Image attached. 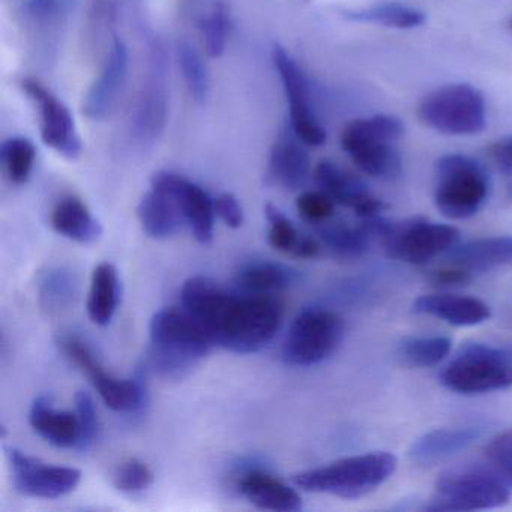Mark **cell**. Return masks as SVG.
I'll return each mask as SVG.
<instances>
[{"label": "cell", "mask_w": 512, "mask_h": 512, "mask_svg": "<svg viewBox=\"0 0 512 512\" xmlns=\"http://www.w3.org/2000/svg\"><path fill=\"white\" fill-rule=\"evenodd\" d=\"M238 490L251 505L263 511L295 512L302 499L295 488L262 470H251L238 481Z\"/></svg>", "instance_id": "cell-23"}, {"label": "cell", "mask_w": 512, "mask_h": 512, "mask_svg": "<svg viewBox=\"0 0 512 512\" xmlns=\"http://www.w3.org/2000/svg\"><path fill=\"white\" fill-rule=\"evenodd\" d=\"M215 214L224 221L230 229H239L244 224V211L238 199L233 194L223 193L214 199Z\"/></svg>", "instance_id": "cell-40"}, {"label": "cell", "mask_w": 512, "mask_h": 512, "mask_svg": "<svg viewBox=\"0 0 512 512\" xmlns=\"http://www.w3.org/2000/svg\"><path fill=\"white\" fill-rule=\"evenodd\" d=\"M490 193V179L478 161L451 154L436 163L434 203L449 220H467L481 211Z\"/></svg>", "instance_id": "cell-5"}, {"label": "cell", "mask_w": 512, "mask_h": 512, "mask_svg": "<svg viewBox=\"0 0 512 512\" xmlns=\"http://www.w3.org/2000/svg\"><path fill=\"white\" fill-rule=\"evenodd\" d=\"M29 422L32 428L53 446L64 449L80 448L82 430L76 410L67 412L55 409L49 398L40 397L32 404Z\"/></svg>", "instance_id": "cell-25"}, {"label": "cell", "mask_w": 512, "mask_h": 512, "mask_svg": "<svg viewBox=\"0 0 512 512\" xmlns=\"http://www.w3.org/2000/svg\"><path fill=\"white\" fill-rule=\"evenodd\" d=\"M154 472L145 461L130 458L116 467L113 472V484L124 493H140L154 484Z\"/></svg>", "instance_id": "cell-35"}, {"label": "cell", "mask_w": 512, "mask_h": 512, "mask_svg": "<svg viewBox=\"0 0 512 512\" xmlns=\"http://www.w3.org/2000/svg\"><path fill=\"white\" fill-rule=\"evenodd\" d=\"M166 62L161 49H155L152 73L137 109L136 130L142 140H155L166 125Z\"/></svg>", "instance_id": "cell-22"}, {"label": "cell", "mask_w": 512, "mask_h": 512, "mask_svg": "<svg viewBox=\"0 0 512 512\" xmlns=\"http://www.w3.org/2000/svg\"><path fill=\"white\" fill-rule=\"evenodd\" d=\"M292 283V272L272 262L248 263L236 274V284L244 293L274 295Z\"/></svg>", "instance_id": "cell-29"}, {"label": "cell", "mask_w": 512, "mask_h": 512, "mask_svg": "<svg viewBox=\"0 0 512 512\" xmlns=\"http://www.w3.org/2000/svg\"><path fill=\"white\" fill-rule=\"evenodd\" d=\"M121 287L119 275L112 263H100L92 272L88 298V314L92 323L107 326L118 310Z\"/></svg>", "instance_id": "cell-28"}, {"label": "cell", "mask_w": 512, "mask_h": 512, "mask_svg": "<svg viewBox=\"0 0 512 512\" xmlns=\"http://www.w3.org/2000/svg\"><path fill=\"white\" fill-rule=\"evenodd\" d=\"M404 134L400 119L389 115L355 119L341 133V148L371 178L392 181L401 175L403 160L395 142Z\"/></svg>", "instance_id": "cell-4"}, {"label": "cell", "mask_w": 512, "mask_h": 512, "mask_svg": "<svg viewBox=\"0 0 512 512\" xmlns=\"http://www.w3.org/2000/svg\"><path fill=\"white\" fill-rule=\"evenodd\" d=\"M22 88L40 109L43 142L68 160L79 157L82 143L68 107L38 80L23 79Z\"/></svg>", "instance_id": "cell-14"}, {"label": "cell", "mask_w": 512, "mask_h": 512, "mask_svg": "<svg viewBox=\"0 0 512 512\" xmlns=\"http://www.w3.org/2000/svg\"><path fill=\"white\" fill-rule=\"evenodd\" d=\"M485 455L494 472L512 487V430L497 434L485 448Z\"/></svg>", "instance_id": "cell-37"}, {"label": "cell", "mask_w": 512, "mask_h": 512, "mask_svg": "<svg viewBox=\"0 0 512 512\" xmlns=\"http://www.w3.org/2000/svg\"><path fill=\"white\" fill-rule=\"evenodd\" d=\"M440 380L457 394L500 391L512 386V358L487 344H469L446 365Z\"/></svg>", "instance_id": "cell-8"}, {"label": "cell", "mask_w": 512, "mask_h": 512, "mask_svg": "<svg viewBox=\"0 0 512 512\" xmlns=\"http://www.w3.org/2000/svg\"><path fill=\"white\" fill-rule=\"evenodd\" d=\"M176 58L193 101L203 104L209 94V73L205 61L188 41H178Z\"/></svg>", "instance_id": "cell-33"}, {"label": "cell", "mask_w": 512, "mask_h": 512, "mask_svg": "<svg viewBox=\"0 0 512 512\" xmlns=\"http://www.w3.org/2000/svg\"><path fill=\"white\" fill-rule=\"evenodd\" d=\"M181 307L202 323L215 346L238 355L268 346L283 323L284 305L274 295H238L203 275L185 281Z\"/></svg>", "instance_id": "cell-1"}, {"label": "cell", "mask_w": 512, "mask_h": 512, "mask_svg": "<svg viewBox=\"0 0 512 512\" xmlns=\"http://www.w3.org/2000/svg\"><path fill=\"white\" fill-rule=\"evenodd\" d=\"M151 364L161 376H187L215 346L202 323L184 307L163 308L149 325Z\"/></svg>", "instance_id": "cell-2"}, {"label": "cell", "mask_w": 512, "mask_h": 512, "mask_svg": "<svg viewBox=\"0 0 512 512\" xmlns=\"http://www.w3.org/2000/svg\"><path fill=\"white\" fill-rule=\"evenodd\" d=\"M313 178L320 191L328 194L338 205L352 209L362 220L380 217L388 209L383 200L377 199L368 191L361 179L332 161H320L314 167Z\"/></svg>", "instance_id": "cell-15"}, {"label": "cell", "mask_w": 512, "mask_h": 512, "mask_svg": "<svg viewBox=\"0 0 512 512\" xmlns=\"http://www.w3.org/2000/svg\"><path fill=\"white\" fill-rule=\"evenodd\" d=\"M2 160L10 181L17 185L26 184L34 170L37 149L28 139L14 137L2 146Z\"/></svg>", "instance_id": "cell-34"}, {"label": "cell", "mask_w": 512, "mask_h": 512, "mask_svg": "<svg viewBox=\"0 0 512 512\" xmlns=\"http://www.w3.org/2000/svg\"><path fill=\"white\" fill-rule=\"evenodd\" d=\"M419 314L437 317L454 326H476L487 322L491 310L481 299L455 293H431L422 295L413 304Z\"/></svg>", "instance_id": "cell-20"}, {"label": "cell", "mask_w": 512, "mask_h": 512, "mask_svg": "<svg viewBox=\"0 0 512 512\" xmlns=\"http://www.w3.org/2000/svg\"><path fill=\"white\" fill-rule=\"evenodd\" d=\"M320 251H322V245L316 239L304 236V238H299L292 256L298 257V259H316L320 256Z\"/></svg>", "instance_id": "cell-43"}, {"label": "cell", "mask_w": 512, "mask_h": 512, "mask_svg": "<svg viewBox=\"0 0 512 512\" xmlns=\"http://www.w3.org/2000/svg\"><path fill=\"white\" fill-rule=\"evenodd\" d=\"M454 265L472 274L512 265V236H493L455 245L449 254Z\"/></svg>", "instance_id": "cell-26"}, {"label": "cell", "mask_w": 512, "mask_h": 512, "mask_svg": "<svg viewBox=\"0 0 512 512\" xmlns=\"http://www.w3.org/2000/svg\"><path fill=\"white\" fill-rule=\"evenodd\" d=\"M59 347L67 358L91 380L104 404L115 412H136L143 403L142 383L134 379H118L104 370L94 352L80 338L64 335Z\"/></svg>", "instance_id": "cell-11"}, {"label": "cell", "mask_w": 512, "mask_h": 512, "mask_svg": "<svg viewBox=\"0 0 512 512\" xmlns=\"http://www.w3.org/2000/svg\"><path fill=\"white\" fill-rule=\"evenodd\" d=\"M301 143L292 130V133H281L272 146L268 166L269 178L286 190H298L310 176V155Z\"/></svg>", "instance_id": "cell-21"}, {"label": "cell", "mask_w": 512, "mask_h": 512, "mask_svg": "<svg viewBox=\"0 0 512 512\" xmlns=\"http://www.w3.org/2000/svg\"><path fill=\"white\" fill-rule=\"evenodd\" d=\"M50 223L56 233L80 244H94L103 233L88 205L74 196L65 197L55 206Z\"/></svg>", "instance_id": "cell-27"}, {"label": "cell", "mask_w": 512, "mask_h": 512, "mask_svg": "<svg viewBox=\"0 0 512 512\" xmlns=\"http://www.w3.org/2000/svg\"><path fill=\"white\" fill-rule=\"evenodd\" d=\"M511 26H512V23H511Z\"/></svg>", "instance_id": "cell-44"}, {"label": "cell", "mask_w": 512, "mask_h": 512, "mask_svg": "<svg viewBox=\"0 0 512 512\" xmlns=\"http://www.w3.org/2000/svg\"><path fill=\"white\" fill-rule=\"evenodd\" d=\"M418 116L425 127L446 136H475L487 125L484 95L467 83L442 86L425 95Z\"/></svg>", "instance_id": "cell-7"}, {"label": "cell", "mask_w": 512, "mask_h": 512, "mask_svg": "<svg viewBox=\"0 0 512 512\" xmlns=\"http://www.w3.org/2000/svg\"><path fill=\"white\" fill-rule=\"evenodd\" d=\"M265 212L269 221V244L280 253L292 254L301 236L293 224L284 217L283 212L278 211L275 206H266Z\"/></svg>", "instance_id": "cell-36"}, {"label": "cell", "mask_w": 512, "mask_h": 512, "mask_svg": "<svg viewBox=\"0 0 512 512\" xmlns=\"http://www.w3.org/2000/svg\"><path fill=\"white\" fill-rule=\"evenodd\" d=\"M13 482L23 496L58 499L76 490L82 472L74 467L52 466L19 449H8Z\"/></svg>", "instance_id": "cell-12"}, {"label": "cell", "mask_w": 512, "mask_h": 512, "mask_svg": "<svg viewBox=\"0 0 512 512\" xmlns=\"http://www.w3.org/2000/svg\"><path fill=\"white\" fill-rule=\"evenodd\" d=\"M143 232L152 239H169L185 223L184 212L172 188L152 176L151 190L140 200L137 208Z\"/></svg>", "instance_id": "cell-16"}, {"label": "cell", "mask_w": 512, "mask_h": 512, "mask_svg": "<svg viewBox=\"0 0 512 512\" xmlns=\"http://www.w3.org/2000/svg\"><path fill=\"white\" fill-rule=\"evenodd\" d=\"M182 14L202 34L206 55L220 58L232 34V14L227 0H182Z\"/></svg>", "instance_id": "cell-18"}, {"label": "cell", "mask_w": 512, "mask_h": 512, "mask_svg": "<svg viewBox=\"0 0 512 512\" xmlns=\"http://www.w3.org/2000/svg\"><path fill=\"white\" fill-rule=\"evenodd\" d=\"M128 71V49L121 40H116L110 50L106 65L97 82L89 89L83 103V113L92 121H103L124 86Z\"/></svg>", "instance_id": "cell-19"}, {"label": "cell", "mask_w": 512, "mask_h": 512, "mask_svg": "<svg viewBox=\"0 0 512 512\" xmlns=\"http://www.w3.org/2000/svg\"><path fill=\"white\" fill-rule=\"evenodd\" d=\"M451 347L448 337H406L398 344V356L410 367H434L449 355Z\"/></svg>", "instance_id": "cell-32"}, {"label": "cell", "mask_w": 512, "mask_h": 512, "mask_svg": "<svg viewBox=\"0 0 512 512\" xmlns=\"http://www.w3.org/2000/svg\"><path fill=\"white\" fill-rule=\"evenodd\" d=\"M509 502V485L481 467H461L437 478L434 494L424 511H481Z\"/></svg>", "instance_id": "cell-6"}, {"label": "cell", "mask_w": 512, "mask_h": 512, "mask_svg": "<svg viewBox=\"0 0 512 512\" xmlns=\"http://www.w3.org/2000/svg\"><path fill=\"white\" fill-rule=\"evenodd\" d=\"M272 58L289 101L292 130L304 145L322 146L326 142V131L314 116L304 71L283 47L275 46Z\"/></svg>", "instance_id": "cell-13"}, {"label": "cell", "mask_w": 512, "mask_h": 512, "mask_svg": "<svg viewBox=\"0 0 512 512\" xmlns=\"http://www.w3.org/2000/svg\"><path fill=\"white\" fill-rule=\"evenodd\" d=\"M397 464V457L389 452L353 455L298 473L293 482L308 493L359 499L388 481L394 475Z\"/></svg>", "instance_id": "cell-3"}, {"label": "cell", "mask_w": 512, "mask_h": 512, "mask_svg": "<svg viewBox=\"0 0 512 512\" xmlns=\"http://www.w3.org/2000/svg\"><path fill=\"white\" fill-rule=\"evenodd\" d=\"M344 16L355 22L376 23V25L395 29L419 28L427 20L422 11L403 4L374 5L367 10L347 11Z\"/></svg>", "instance_id": "cell-31"}, {"label": "cell", "mask_w": 512, "mask_h": 512, "mask_svg": "<svg viewBox=\"0 0 512 512\" xmlns=\"http://www.w3.org/2000/svg\"><path fill=\"white\" fill-rule=\"evenodd\" d=\"M319 235L323 245L341 259H358L364 256L373 239L362 224L359 227L344 223L328 224L320 229Z\"/></svg>", "instance_id": "cell-30"}, {"label": "cell", "mask_w": 512, "mask_h": 512, "mask_svg": "<svg viewBox=\"0 0 512 512\" xmlns=\"http://www.w3.org/2000/svg\"><path fill=\"white\" fill-rule=\"evenodd\" d=\"M460 241V232L449 224L431 223L422 218L392 221L383 239L388 256L410 265H425L451 251Z\"/></svg>", "instance_id": "cell-10"}, {"label": "cell", "mask_w": 512, "mask_h": 512, "mask_svg": "<svg viewBox=\"0 0 512 512\" xmlns=\"http://www.w3.org/2000/svg\"><path fill=\"white\" fill-rule=\"evenodd\" d=\"M494 166L503 175H512V136L497 140L488 148Z\"/></svg>", "instance_id": "cell-42"}, {"label": "cell", "mask_w": 512, "mask_h": 512, "mask_svg": "<svg viewBox=\"0 0 512 512\" xmlns=\"http://www.w3.org/2000/svg\"><path fill=\"white\" fill-rule=\"evenodd\" d=\"M472 272L467 269L461 268V266L449 263V265L443 266V268L437 269L431 274V281L436 286L442 287H457L466 286L470 281L473 280Z\"/></svg>", "instance_id": "cell-41"}, {"label": "cell", "mask_w": 512, "mask_h": 512, "mask_svg": "<svg viewBox=\"0 0 512 512\" xmlns=\"http://www.w3.org/2000/svg\"><path fill=\"white\" fill-rule=\"evenodd\" d=\"M154 176L167 187L172 188L181 203L185 223L190 226L194 238L200 244L208 245L214 238V218L217 215L214 199H211L202 187L178 173L160 172L155 173Z\"/></svg>", "instance_id": "cell-17"}, {"label": "cell", "mask_w": 512, "mask_h": 512, "mask_svg": "<svg viewBox=\"0 0 512 512\" xmlns=\"http://www.w3.org/2000/svg\"><path fill=\"white\" fill-rule=\"evenodd\" d=\"M76 413L80 422V430H82L80 449H86L95 442L98 434L97 409H95L94 400L88 392H77Z\"/></svg>", "instance_id": "cell-39"}, {"label": "cell", "mask_w": 512, "mask_h": 512, "mask_svg": "<svg viewBox=\"0 0 512 512\" xmlns=\"http://www.w3.org/2000/svg\"><path fill=\"white\" fill-rule=\"evenodd\" d=\"M299 214L311 223H325L334 215L335 202L323 191H307L296 200Z\"/></svg>", "instance_id": "cell-38"}, {"label": "cell", "mask_w": 512, "mask_h": 512, "mask_svg": "<svg viewBox=\"0 0 512 512\" xmlns=\"http://www.w3.org/2000/svg\"><path fill=\"white\" fill-rule=\"evenodd\" d=\"M481 427L440 428L416 439L409 449L413 463L434 464L460 454L481 439Z\"/></svg>", "instance_id": "cell-24"}, {"label": "cell", "mask_w": 512, "mask_h": 512, "mask_svg": "<svg viewBox=\"0 0 512 512\" xmlns=\"http://www.w3.org/2000/svg\"><path fill=\"white\" fill-rule=\"evenodd\" d=\"M344 323L325 308H308L293 320L283 344V359L293 367H311L326 361L340 346Z\"/></svg>", "instance_id": "cell-9"}]
</instances>
